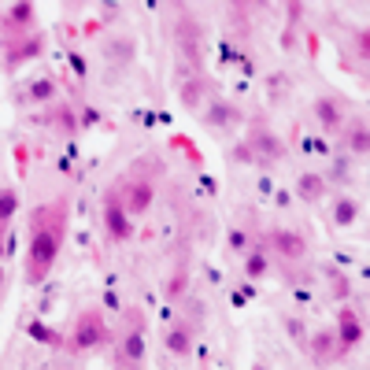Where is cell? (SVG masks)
I'll return each instance as SVG.
<instances>
[{
  "mask_svg": "<svg viewBox=\"0 0 370 370\" xmlns=\"http://www.w3.org/2000/svg\"><path fill=\"white\" fill-rule=\"evenodd\" d=\"M34 15H37L34 4H12L4 12V30H30L34 26Z\"/></svg>",
  "mask_w": 370,
  "mask_h": 370,
  "instance_id": "obj_9",
  "label": "cell"
},
{
  "mask_svg": "<svg viewBox=\"0 0 370 370\" xmlns=\"http://www.w3.org/2000/svg\"><path fill=\"white\" fill-rule=\"evenodd\" d=\"M308 352H311V359L315 363H330V359H337L341 352H337V337L333 333H315L311 341H308Z\"/></svg>",
  "mask_w": 370,
  "mask_h": 370,
  "instance_id": "obj_8",
  "label": "cell"
},
{
  "mask_svg": "<svg viewBox=\"0 0 370 370\" xmlns=\"http://www.w3.org/2000/svg\"><path fill=\"white\" fill-rule=\"evenodd\" d=\"M26 330H30V337H37L41 344H52V348H60V344H63V337H60L56 330H49V326H41V322H30Z\"/></svg>",
  "mask_w": 370,
  "mask_h": 370,
  "instance_id": "obj_20",
  "label": "cell"
},
{
  "mask_svg": "<svg viewBox=\"0 0 370 370\" xmlns=\"http://www.w3.org/2000/svg\"><path fill=\"white\" fill-rule=\"evenodd\" d=\"M252 370H263V367H252Z\"/></svg>",
  "mask_w": 370,
  "mask_h": 370,
  "instance_id": "obj_32",
  "label": "cell"
},
{
  "mask_svg": "<svg viewBox=\"0 0 370 370\" xmlns=\"http://www.w3.org/2000/svg\"><path fill=\"white\" fill-rule=\"evenodd\" d=\"M337 352H352L355 344H363V337H367V330H363V319L352 311V308H344L341 315H337Z\"/></svg>",
  "mask_w": 370,
  "mask_h": 370,
  "instance_id": "obj_5",
  "label": "cell"
},
{
  "mask_svg": "<svg viewBox=\"0 0 370 370\" xmlns=\"http://www.w3.org/2000/svg\"><path fill=\"white\" fill-rule=\"evenodd\" d=\"M0 289H4V270H0Z\"/></svg>",
  "mask_w": 370,
  "mask_h": 370,
  "instance_id": "obj_31",
  "label": "cell"
},
{
  "mask_svg": "<svg viewBox=\"0 0 370 370\" xmlns=\"http://www.w3.org/2000/svg\"><path fill=\"white\" fill-rule=\"evenodd\" d=\"M270 248H274L281 259H289V263H292V259L300 263V259L308 256V241H303L297 230H274V237H270Z\"/></svg>",
  "mask_w": 370,
  "mask_h": 370,
  "instance_id": "obj_6",
  "label": "cell"
},
{
  "mask_svg": "<svg viewBox=\"0 0 370 370\" xmlns=\"http://www.w3.org/2000/svg\"><path fill=\"white\" fill-rule=\"evenodd\" d=\"M326 274L333 278V289H337V292H348V278H344V274H337V270H326Z\"/></svg>",
  "mask_w": 370,
  "mask_h": 370,
  "instance_id": "obj_27",
  "label": "cell"
},
{
  "mask_svg": "<svg viewBox=\"0 0 370 370\" xmlns=\"http://www.w3.org/2000/svg\"><path fill=\"white\" fill-rule=\"evenodd\" d=\"M230 248H234V252H241V256H245V252H248V237H245L241 230H234V234H230Z\"/></svg>",
  "mask_w": 370,
  "mask_h": 370,
  "instance_id": "obj_24",
  "label": "cell"
},
{
  "mask_svg": "<svg viewBox=\"0 0 370 370\" xmlns=\"http://www.w3.org/2000/svg\"><path fill=\"white\" fill-rule=\"evenodd\" d=\"M315 115H319V123L326 126V134H333L337 126H341V112H337V104L333 100H315Z\"/></svg>",
  "mask_w": 370,
  "mask_h": 370,
  "instance_id": "obj_15",
  "label": "cell"
},
{
  "mask_svg": "<svg viewBox=\"0 0 370 370\" xmlns=\"http://www.w3.org/2000/svg\"><path fill=\"white\" fill-rule=\"evenodd\" d=\"M15 45H19V49L8 52V63H12V67H19L23 60H34V56H41V52H45V37L34 34V37H26V41H15Z\"/></svg>",
  "mask_w": 370,
  "mask_h": 370,
  "instance_id": "obj_10",
  "label": "cell"
},
{
  "mask_svg": "<svg viewBox=\"0 0 370 370\" xmlns=\"http://www.w3.org/2000/svg\"><path fill=\"white\" fill-rule=\"evenodd\" d=\"M248 148L256 152L259 163H278V159H285V145H281V141L270 134L267 126H259V123L248 130Z\"/></svg>",
  "mask_w": 370,
  "mask_h": 370,
  "instance_id": "obj_4",
  "label": "cell"
},
{
  "mask_svg": "<svg viewBox=\"0 0 370 370\" xmlns=\"http://www.w3.org/2000/svg\"><path fill=\"white\" fill-rule=\"evenodd\" d=\"M4 230H8V222H0V248H4ZM4 256V252H0Z\"/></svg>",
  "mask_w": 370,
  "mask_h": 370,
  "instance_id": "obj_30",
  "label": "cell"
},
{
  "mask_svg": "<svg viewBox=\"0 0 370 370\" xmlns=\"http://www.w3.org/2000/svg\"><path fill=\"white\" fill-rule=\"evenodd\" d=\"M208 118H211V123H226V118H234V112L226 104H215L211 112H208Z\"/></svg>",
  "mask_w": 370,
  "mask_h": 370,
  "instance_id": "obj_23",
  "label": "cell"
},
{
  "mask_svg": "<svg viewBox=\"0 0 370 370\" xmlns=\"http://www.w3.org/2000/svg\"><path fill=\"white\" fill-rule=\"evenodd\" d=\"M297 197H300V200H308V204L322 200V197H326V178H322V174H300V182H297Z\"/></svg>",
  "mask_w": 370,
  "mask_h": 370,
  "instance_id": "obj_11",
  "label": "cell"
},
{
  "mask_svg": "<svg viewBox=\"0 0 370 370\" xmlns=\"http://www.w3.org/2000/svg\"><path fill=\"white\" fill-rule=\"evenodd\" d=\"M234 159H241V163H259L256 152L248 148V145H237V148H234Z\"/></svg>",
  "mask_w": 370,
  "mask_h": 370,
  "instance_id": "obj_25",
  "label": "cell"
},
{
  "mask_svg": "<svg viewBox=\"0 0 370 370\" xmlns=\"http://www.w3.org/2000/svg\"><path fill=\"white\" fill-rule=\"evenodd\" d=\"M104 230L112 241H130L134 237V222H130V215L123 208V197H118V185L104 197Z\"/></svg>",
  "mask_w": 370,
  "mask_h": 370,
  "instance_id": "obj_3",
  "label": "cell"
},
{
  "mask_svg": "<svg viewBox=\"0 0 370 370\" xmlns=\"http://www.w3.org/2000/svg\"><path fill=\"white\" fill-rule=\"evenodd\" d=\"M49 100H56V82L52 78H41L30 85V104H49Z\"/></svg>",
  "mask_w": 370,
  "mask_h": 370,
  "instance_id": "obj_19",
  "label": "cell"
},
{
  "mask_svg": "<svg viewBox=\"0 0 370 370\" xmlns=\"http://www.w3.org/2000/svg\"><path fill=\"white\" fill-rule=\"evenodd\" d=\"M123 355L130 359V363H141V359H145V333H141V330H130V333L123 337Z\"/></svg>",
  "mask_w": 370,
  "mask_h": 370,
  "instance_id": "obj_16",
  "label": "cell"
},
{
  "mask_svg": "<svg viewBox=\"0 0 370 370\" xmlns=\"http://www.w3.org/2000/svg\"><path fill=\"white\" fill-rule=\"evenodd\" d=\"M185 281H189V278H185V270H178V274L167 281V289H163V292H167V300H178V297H182V292H185Z\"/></svg>",
  "mask_w": 370,
  "mask_h": 370,
  "instance_id": "obj_22",
  "label": "cell"
},
{
  "mask_svg": "<svg viewBox=\"0 0 370 370\" xmlns=\"http://www.w3.org/2000/svg\"><path fill=\"white\" fill-rule=\"evenodd\" d=\"M367 41H370V37H367V30H359V34H355V49H359V56H363V60H367V52H370Z\"/></svg>",
  "mask_w": 370,
  "mask_h": 370,
  "instance_id": "obj_26",
  "label": "cell"
},
{
  "mask_svg": "<svg viewBox=\"0 0 370 370\" xmlns=\"http://www.w3.org/2000/svg\"><path fill=\"white\" fill-rule=\"evenodd\" d=\"M15 208H19V193L15 189H4V193H0V222H12Z\"/></svg>",
  "mask_w": 370,
  "mask_h": 370,
  "instance_id": "obj_21",
  "label": "cell"
},
{
  "mask_svg": "<svg viewBox=\"0 0 370 370\" xmlns=\"http://www.w3.org/2000/svg\"><path fill=\"white\" fill-rule=\"evenodd\" d=\"M267 270H270V263H267V248H263V245L248 248V252H245V274L256 281V278H263Z\"/></svg>",
  "mask_w": 370,
  "mask_h": 370,
  "instance_id": "obj_13",
  "label": "cell"
},
{
  "mask_svg": "<svg viewBox=\"0 0 370 370\" xmlns=\"http://www.w3.org/2000/svg\"><path fill=\"white\" fill-rule=\"evenodd\" d=\"M204 89H208V82H204L200 74H197V78H189V82L182 85V104L189 107V112H197L200 100H204Z\"/></svg>",
  "mask_w": 370,
  "mask_h": 370,
  "instance_id": "obj_14",
  "label": "cell"
},
{
  "mask_svg": "<svg viewBox=\"0 0 370 370\" xmlns=\"http://www.w3.org/2000/svg\"><path fill=\"white\" fill-rule=\"evenodd\" d=\"M82 123H85V126L100 123V112H96V107H85V112H82Z\"/></svg>",
  "mask_w": 370,
  "mask_h": 370,
  "instance_id": "obj_28",
  "label": "cell"
},
{
  "mask_svg": "<svg viewBox=\"0 0 370 370\" xmlns=\"http://www.w3.org/2000/svg\"><path fill=\"white\" fill-rule=\"evenodd\" d=\"M167 352L174 355H189L193 352V333H189V326H170L167 330Z\"/></svg>",
  "mask_w": 370,
  "mask_h": 370,
  "instance_id": "obj_12",
  "label": "cell"
},
{
  "mask_svg": "<svg viewBox=\"0 0 370 370\" xmlns=\"http://www.w3.org/2000/svg\"><path fill=\"white\" fill-rule=\"evenodd\" d=\"M34 234H30V252H26V281L41 285L49 278L52 263H56L60 248H63V234H67V200L45 204L30 215Z\"/></svg>",
  "mask_w": 370,
  "mask_h": 370,
  "instance_id": "obj_1",
  "label": "cell"
},
{
  "mask_svg": "<svg viewBox=\"0 0 370 370\" xmlns=\"http://www.w3.org/2000/svg\"><path fill=\"white\" fill-rule=\"evenodd\" d=\"M152 185L148 182H130V185H123V208H126V215H145L148 208H152Z\"/></svg>",
  "mask_w": 370,
  "mask_h": 370,
  "instance_id": "obj_7",
  "label": "cell"
},
{
  "mask_svg": "<svg viewBox=\"0 0 370 370\" xmlns=\"http://www.w3.org/2000/svg\"><path fill=\"white\" fill-rule=\"evenodd\" d=\"M348 148H352L355 156H367V152H370V137H367V123H363V118L352 123V130H348Z\"/></svg>",
  "mask_w": 370,
  "mask_h": 370,
  "instance_id": "obj_18",
  "label": "cell"
},
{
  "mask_svg": "<svg viewBox=\"0 0 370 370\" xmlns=\"http://www.w3.org/2000/svg\"><path fill=\"white\" fill-rule=\"evenodd\" d=\"M104 341H107V326L100 319V311H82L78 319H74V330L63 337L67 352H93V348H100Z\"/></svg>",
  "mask_w": 370,
  "mask_h": 370,
  "instance_id": "obj_2",
  "label": "cell"
},
{
  "mask_svg": "<svg viewBox=\"0 0 370 370\" xmlns=\"http://www.w3.org/2000/svg\"><path fill=\"white\" fill-rule=\"evenodd\" d=\"M355 219H359V204L352 197H341V200L333 204V222L337 226H352Z\"/></svg>",
  "mask_w": 370,
  "mask_h": 370,
  "instance_id": "obj_17",
  "label": "cell"
},
{
  "mask_svg": "<svg viewBox=\"0 0 370 370\" xmlns=\"http://www.w3.org/2000/svg\"><path fill=\"white\" fill-rule=\"evenodd\" d=\"M71 67H74V71H78L82 78H85V60H82V56H71Z\"/></svg>",
  "mask_w": 370,
  "mask_h": 370,
  "instance_id": "obj_29",
  "label": "cell"
}]
</instances>
